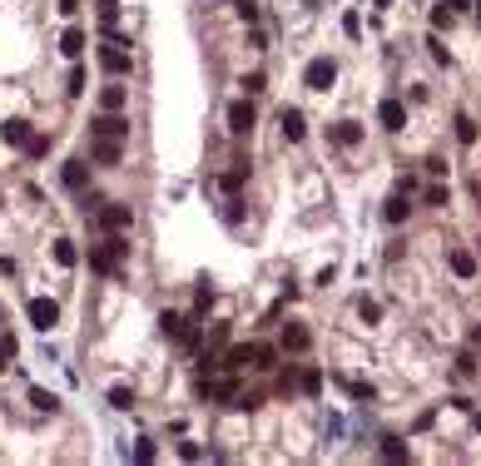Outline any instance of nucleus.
Here are the masks:
<instances>
[{
    "label": "nucleus",
    "mask_w": 481,
    "mask_h": 466,
    "mask_svg": "<svg viewBox=\"0 0 481 466\" xmlns=\"http://www.w3.org/2000/svg\"><path fill=\"white\" fill-rule=\"evenodd\" d=\"M99 105H104V110H124V85H109V90L99 95Z\"/></svg>",
    "instance_id": "nucleus-25"
},
{
    "label": "nucleus",
    "mask_w": 481,
    "mask_h": 466,
    "mask_svg": "<svg viewBox=\"0 0 481 466\" xmlns=\"http://www.w3.org/2000/svg\"><path fill=\"white\" fill-rule=\"evenodd\" d=\"M60 10H65V15H75V10H80V0H60Z\"/></svg>",
    "instance_id": "nucleus-40"
},
{
    "label": "nucleus",
    "mask_w": 481,
    "mask_h": 466,
    "mask_svg": "<svg viewBox=\"0 0 481 466\" xmlns=\"http://www.w3.org/2000/svg\"><path fill=\"white\" fill-rule=\"evenodd\" d=\"M383 457L387 462H407V442L402 437H383Z\"/></svg>",
    "instance_id": "nucleus-20"
},
{
    "label": "nucleus",
    "mask_w": 481,
    "mask_h": 466,
    "mask_svg": "<svg viewBox=\"0 0 481 466\" xmlns=\"http://www.w3.org/2000/svg\"><path fill=\"white\" fill-rule=\"evenodd\" d=\"M124 253H129V243H124V238H109V243L90 248V268H95V273H114Z\"/></svg>",
    "instance_id": "nucleus-1"
},
{
    "label": "nucleus",
    "mask_w": 481,
    "mask_h": 466,
    "mask_svg": "<svg viewBox=\"0 0 481 466\" xmlns=\"http://www.w3.org/2000/svg\"><path fill=\"white\" fill-rule=\"evenodd\" d=\"M95 214H99V224H104V229H109V233H124V229H129V224H134V214H129V204H99Z\"/></svg>",
    "instance_id": "nucleus-6"
},
{
    "label": "nucleus",
    "mask_w": 481,
    "mask_h": 466,
    "mask_svg": "<svg viewBox=\"0 0 481 466\" xmlns=\"http://www.w3.org/2000/svg\"><path fill=\"white\" fill-rule=\"evenodd\" d=\"M253 105H248V100H233V105H228V129H233V134H248V129H253Z\"/></svg>",
    "instance_id": "nucleus-9"
},
{
    "label": "nucleus",
    "mask_w": 481,
    "mask_h": 466,
    "mask_svg": "<svg viewBox=\"0 0 481 466\" xmlns=\"http://www.w3.org/2000/svg\"><path fill=\"white\" fill-rule=\"evenodd\" d=\"M95 159H99V164H119V159H124L119 139H95Z\"/></svg>",
    "instance_id": "nucleus-14"
},
{
    "label": "nucleus",
    "mask_w": 481,
    "mask_h": 466,
    "mask_svg": "<svg viewBox=\"0 0 481 466\" xmlns=\"http://www.w3.org/2000/svg\"><path fill=\"white\" fill-rule=\"evenodd\" d=\"M95 139H129V119L119 115V110H104L95 119Z\"/></svg>",
    "instance_id": "nucleus-5"
},
{
    "label": "nucleus",
    "mask_w": 481,
    "mask_h": 466,
    "mask_svg": "<svg viewBox=\"0 0 481 466\" xmlns=\"http://www.w3.org/2000/svg\"><path fill=\"white\" fill-rule=\"evenodd\" d=\"M278 124H283V139H293V144L308 134V119H303V110H288V105L278 110Z\"/></svg>",
    "instance_id": "nucleus-10"
},
{
    "label": "nucleus",
    "mask_w": 481,
    "mask_h": 466,
    "mask_svg": "<svg viewBox=\"0 0 481 466\" xmlns=\"http://www.w3.org/2000/svg\"><path fill=\"white\" fill-rule=\"evenodd\" d=\"M134 462H154V442H139V447H134Z\"/></svg>",
    "instance_id": "nucleus-38"
},
{
    "label": "nucleus",
    "mask_w": 481,
    "mask_h": 466,
    "mask_svg": "<svg viewBox=\"0 0 481 466\" xmlns=\"http://www.w3.org/2000/svg\"><path fill=\"white\" fill-rule=\"evenodd\" d=\"M0 139H5L10 149H25V144H30V124H25V119H5V124H0Z\"/></svg>",
    "instance_id": "nucleus-11"
},
{
    "label": "nucleus",
    "mask_w": 481,
    "mask_h": 466,
    "mask_svg": "<svg viewBox=\"0 0 481 466\" xmlns=\"http://www.w3.org/2000/svg\"><path fill=\"white\" fill-rule=\"evenodd\" d=\"M457 139H462V144H477V119L472 115H457Z\"/></svg>",
    "instance_id": "nucleus-24"
},
{
    "label": "nucleus",
    "mask_w": 481,
    "mask_h": 466,
    "mask_svg": "<svg viewBox=\"0 0 481 466\" xmlns=\"http://www.w3.org/2000/svg\"><path fill=\"white\" fill-rule=\"evenodd\" d=\"M263 90H268L263 75H248V80H243V95H263Z\"/></svg>",
    "instance_id": "nucleus-30"
},
{
    "label": "nucleus",
    "mask_w": 481,
    "mask_h": 466,
    "mask_svg": "<svg viewBox=\"0 0 481 466\" xmlns=\"http://www.w3.org/2000/svg\"><path fill=\"white\" fill-rule=\"evenodd\" d=\"M60 50H65V55H80V50H85V30H80V25H70V30L60 35Z\"/></svg>",
    "instance_id": "nucleus-15"
},
{
    "label": "nucleus",
    "mask_w": 481,
    "mask_h": 466,
    "mask_svg": "<svg viewBox=\"0 0 481 466\" xmlns=\"http://www.w3.org/2000/svg\"><path fill=\"white\" fill-rule=\"evenodd\" d=\"M159 328H164V338H184V333H189V323H184L179 313H164V318H159Z\"/></svg>",
    "instance_id": "nucleus-18"
},
{
    "label": "nucleus",
    "mask_w": 481,
    "mask_h": 466,
    "mask_svg": "<svg viewBox=\"0 0 481 466\" xmlns=\"http://www.w3.org/2000/svg\"><path fill=\"white\" fill-rule=\"evenodd\" d=\"M99 65H104L109 75H129V50H124L119 35H109V40L99 45Z\"/></svg>",
    "instance_id": "nucleus-3"
},
{
    "label": "nucleus",
    "mask_w": 481,
    "mask_h": 466,
    "mask_svg": "<svg viewBox=\"0 0 481 466\" xmlns=\"http://www.w3.org/2000/svg\"><path fill=\"white\" fill-rule=\"evenodd\" d=\"M75 258H80V253H75V243H70V238H60V243H55V263H60V268H75Z\"/></svg>",
    "instance_id": "nucleus-22"
},
{
    "label": "nucleus",
    "mask_w": 481,
    "mask_h": 466,
    "mask_svg": "<svg viewBox=\"0 0 481 466\" xmlns=\"http://www.w3.org/2000/svg\"><path fill=\"white\" fill-rule=\"evenodd\" d=\"M238 15H243V20L253 25V20H258V5H253V0H238Z\"/></svg>",
    "instance_id": "nucleus-39"
},
{
    "label": "nucleus",
    "mask_w": 481,
    "mask_h": 466,
    "mask_svg": "<svg viewBox=\"0 0 481 466\" xmlns=\"http://www.w3.org/2000/svg\"><path fill=\"white\" fill-rule=\"evenodd\" d=\"M427 204H432V209H447V204H452V194H447L442 184H432V189H427Z\"/></svg>",
    "instance_id": "nucleus-28"
},
{
    "label": "nucleus",
    "mask_w": 481,
    "mask_h": 466,
    "mask_svg": "<svg viewBox=\"0 0 481 466\" xmlns=\"http://www.w3.org/2000/svg\"><path fill=\"white\" fill-rule=\"evenodd\" d=\"M10 357H15V338H5V343H0V372L10 367Z\"/></svg>",
    "instance_id": "nucleus-35"
},
{
    "label": "nucleus",
    "mask_w": 481,
    "mask_h": 466,
    "mask_svg": "<svg viewBox=\"0 0 481 466\" xmlns=\"http://www.w3.org/2000/svg\"><path fill=\"white\" fill-rule=\"evenodd\" d=\"M273 357H278L273 348H253V367H273Z\"/></svg>",
    "instance_id": "nucleus-31"
},
{
    "label": "nucleus",
    "mask_w": 481,
    "mask_h": 466,
    "mask_svg": "<svg viewBox=\"0 0 481 466\" xmlns=\"http://www.w3.org/2000/svg\"><path fill=\"white\" fill-rule=\"evenodd\" d=\"M25 154H30V159H45V154H50V139H45V134H30Z\"/></svg>",
    "instance_id": "nucleus-26"
},
{
    "label": "nucleus",
    "mask_w": 481,
    "mask_h": 466,
    "mask_svg": "<svg viewBox=\"0 0 481 466\" xmlns=\"http://www.w3.org/2000/svg\"><path fill=\"white\" fill-rule=\"evenodd\" d=\"M407 209H412V204H407L402 194H392V199H387V209H383V219H387V224H402V219H407Z\"/></svg>",
    "instance_id": "nucleus-17"
},
{
    "label": "nucleus",
    "mask_w": 481,
    "mask_h": 466,
    "mask_svg": "<svg viewBox=\"0 0 481 466\" xmlns=\"http://www.w3.org/2000/svg\"><path fill=\"white\" fill-rule=\"evenodd\" d=\"M452 15H457V10H447V5H437V10H432V25H452Z\"/></svg>",
    "instance_id": "nucleus-36"
},
{
    "label": "nucleus",
    "mask_w": 481,
    "mask_h": 466,
    "mask_svg": "<svg viewBox=\"0 0 481 466\" xmlns=\"http://www.w3.org/2000/svg\"><path fill=\"white\" fill-rule=\"evenodd\" d=\"M378 124H383L387 134L407 129V105H402V100H383V105H378Z\"/></svg>",
    "instance_id": "nucleus-7"
},
{
    "label": "nucleus",
    "mask_w": 481,
    "mask_h": 466,
    "mask_svg": "<svg viewBox=\"0 0 481 466\" xmlns=\"http://www.w3.org/2000/svg\"><path fill=\"white\" fill-rule=\"evenodd\" d=\"M328 139L343 144V149H353V144H363V124H358V119H338V124L328 129Z\"/></svg>",
    "instance_id": "nucleus-8"
},
{
    "label": "nucleus",
    "mask_w": 481,
    "mask_h": 466,
    "mask_svg": "<svg viewBox=\"0 0 481 466\" xmlns=\"http://www.w3.org/2000/svg\"><path fill=\"white\" fill-rule=\"evenodd\" d=\"M308 348V328H283V352H303Z\"/></svg>",
    "instance_id": "nucleus-19"
},
{
    "label": "nucleus",
    "mask_w": 481,
    "mask_h": 466,
    "mask_svg": "<svg viewBox=\"0 0 481 466\" xmlns=\"http://www.w3.org/2000/svg\"><path fill=\"white\" fill-rule=\"evenodd\" d=\"M25 313H30V323H35L40 333H50V328L60 323V303H55V298H30Z\"/></svg>",
    "instance_id": "nucleus-4"
},
{
    "label": "nucleus",
    "mask_w": 481,
    "mask_h": 466,
    "mask_svg": "<svg viewBox=\"0 0 481 466\" xmlns=\"http://www.w3.org/2000/svg\"><path fill=\"white\" fill-rule=\"evenodd\" d=\"M109 407L129 412V407H134V392H129V387H114V392H109Z\"/></svg>",
    "instance_id": "nucleus-27"
},
{
    "label": "nucleus",
    "mask_w": 481,
    "mask_h": 466,
    "mask_svg": "<svg viewBox=\"0 0 481 466\" xmlns=\"http://www.w3.org/2000/svg\"><path fill=\"white\" fill-rule=\"evenodd\" d=\"M333 80H338V65H333L328 55H318V60L303 65V85H308V90H333Z\"/></svg>",
    "instance_id": "nucleus-2"
},
{
    "label": "nucleus",
    "mask_w": 481,
    "mask_h": 466,
    "mask_svg": "<svg viewBox=\"0 0 481 466\" xmlns=\"http://www.w3.org/2000/svg\"><path fill=\"white\" fill-rule=\"evenodd\" d=\"M208 303H213V288H198V293H193V313H203Z\"/></svg>",
    "instance_id": "nucleus-33"
},
{
    "label": "nucleus",
    "mask_w": 481,
    "mask_h": 466,
    "mask_svg": "<svg viewBox=\"0 0 481 466\" xmlns=\"http://www.w3.org/2000/svg\"><path fill=\"white\" fill-rule=\"evenodd\" d=\"M60 184H65V189H75V194H80V189H85V184H90V169H85V159H70V164H65V169H60Z\"/></svg>",
    "instance_id": "nucleus-12"
},
{
    "label": "nucleus",
    "mask_w": 481,
    "mask_h": 466,
    "mask_svg": "<svg viewBox=\"0 0 481 466\" xmlns=\"http://www.w3.org/2000/svg\"><path fill=\"white\" fill-rule=\"evenodd\" d=\"M298 387H303L308 397H318V392H323V372H318V367H308V372L298 377Z\"/></svg>",
    "instance_id": "nucleus-23"
},
{
    "label": "nucleus",
    "mask_w": 481,
    "mask_h": 466,
    "mask_svg": "<svg viewBox=\"0 0 481 466\" xmlns=\"http://www.w3.org/2000/svg\"><path fill=\"white\" fill-rule=\"evenodd\" d=\"M65 90H70V95H80V90H85V70H80V65L70 70V85H65Z\"/></svg>",
    "instance_id": "nucleus-32"
},
{
    "label": "nucleus",
    "mask_w": 481,
    "mask_h": 466,
    "mask_svg": "<svg viewBox=\"0 0 481 466\" xmlns=\"http://www.w3.org/2000/svg\"><path fill=\"white\" fill-rule=\"evenodd\" d=\"M457 372H462V377H472V372H477V357H472V352H462V357H457Z\"/></svg>",
    "instance_id": "nucleus-34"
},
{
    "label": "nucleus",
    "mask_w": 481,
    "mask_h": 466,
    "mask_svg": "<svg viewBox=\"0 0 481 466\" xmlns=\"http://www.w3.org/2000/svg\"><path fill=\"white\" fill-rule=\"evenodd\" d=\"M343 30H348V35L358 40V35H363V20H358V15H343Z\"/></svg>",
    "instance_id": "nucleus-37"
},
{
    "label": "nucleus",
    "mask_w": 481,
    "mask_h": 466,
    "mask_svg": "<svg viewBox=\"0 0 481 466\" xmlns=\"http://www.w3.org/2000/svg\"><path fill=\"white\" fill-rule=\"evenodd\" d=\"M358 318H363V323H378V318H383V308H378L373 298H363V303H358Z\"/></svg>",
    "instance_id": "nucleus-29"
},
{
    "label": "nucleus",
    "mask_w": 481,
    "mask_h": 466,
    "mask_svg": "<svg viewBox=\"0 0 481 466\" xmlns=\"http://www.w3.org/2000/svg\"><path fill=\"white\" fill-rule=\"evenodd\" d=\"M442 5H447V10H467L472 0H442Z\"/></svg>",
    "instance_id": "nucleus-41"
},
{
    "label": "nucleus",
    "mask_w": 481,
    "mask_h": 466,
    "mask_svg": "<svg viewBox=\"0 0 481 466\" xmlns=\"http://www.w3.org/2000/svg\"><path fill=\"white\" fill-rule=\"evenodd\" d=\"M477 20H481V5H477Z\"/></svg>",
    "instance_id": "nucleus-42"
},
{
    "label": "nucleus",
    "mask_w": 481,
    "mask_h": 466,
    "mask_svg": "<svg viewBox=\"0 0 481 466\" xmlns=\"http://www.w3.org/2000/svg\"><path fill=\"white\" fill-rule=\"evenodd\" d=\"M447 263H452V273H457V278H477V258H472L467 248H452V253H447Z\"/></svg>",
    "instance_id": "nucleus-13"
},
{
    "label": "nucleus",
    "mask_w": 481,
    "mask_h": 466,
    "mask_svg": "<svg viewBox=\"0 0 481 466\" xmlns=\"http://www.w3.org/2000/svg\"><path fill=\"white\" fill-rule=\"evenodd\" d=\"M30 402H35V412H60V397L45 387H30Z\"/></svg>",
    "instance_id": "nucleus-16"
},
{
    "label": "nucleus",
    "mask_w": 481,
    "mask_h": 466,
    "mask_svg": "<svg viewBox=\"0 0 481 466\" xmlns=\"http://www.w3.org/2000/svg\"><path fill=\"white\" fill-rule=\"evenodd\" d=\"M114 20H119V0H99V25H104V35L114 30Z\"/></svg>",
    "instance_id": "nucleus-21"
}]
</instances>
